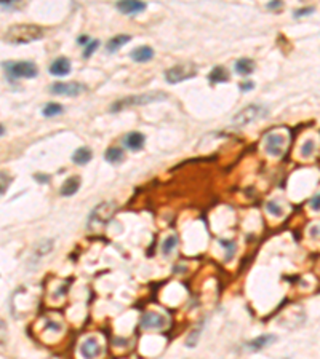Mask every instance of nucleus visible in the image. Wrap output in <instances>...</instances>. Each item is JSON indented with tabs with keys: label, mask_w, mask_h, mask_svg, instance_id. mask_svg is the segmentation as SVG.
<instances>
[{
	"label": "nucleus",
	"mask_w": 320,
	"mask_h": 359,
	"mask_svg": "<svg viewBox=\"0 0 320 359\" xmlns=\"http://www.w3.org/2000/svg\"><path fill=\"white\" fill-rule=\"evenodd\" d=\"M44 29L35 24H16L11 26L7 32L3 34V42L10 45H23L31 44V42L40 40L44 37Z\"/></svg>",
	"instance_id": "1"
},
{
	"label": "nucleus",
	"mask_w": 320,
	"mask_h": 359,
	"mask_svg": "<svg viewBox=\"0 0 320 359\" xmlns=\"http://www.w3.org/2000/svg\"><path fill=\"white\" fill-rule=\"evenodd\" d=\"M2 67L10 83H13L18 78H34L39 74L37 66L31 61H3Z\"/></svg>",
	"instance_id": "2"
},
{
	"label": "nucleus",
	"mask_w": 320,
	"mask_h": 359,
	"mask_svg": "<svg viewBox=\"0 0 320 359\" xmlns=\"http://www.w3.org/2000/svg\"><path fill=\"white\" fill-rule=\"evenodd\" d=\"M167 99V94L159 93V91H150V93H144V94H136V96H128L123 97V99L116 101L111 106V112H120L126 107H133V106H146L150 102L155 101H162Z\"/></svg>",
	"instance_id": "3"
},
{
	"label": "nucleus",
	"mask_w": 320,
	"mask_h": 359,
	"mask_svg": "<svg viewBox=\"0 0 320 359\" xmlns=\"http://www.w3.org/2000/svg\"><path fill=\"white\" fill-rule=\"evenodd\" d=\"M197 66L192 64V63H186V64H176L173 66V67L167 69L165 70V82L170 83V85H176V83H181L184 80H189V78H194L197 75Z\"/></svg>",
	"instance_id": "4"
},
{
	"label": "nucleus",
	"mask_w": 320,
	"mask_h": 359,
	"mask_svg": "<svg viewBox=\"0 0 320 359\" xmlns=\"http://www.w3.org/2000/svg\"><path fill=\"white\" fill-rule=\"evenodd\" d=\"M114 212H116V203L106 202V203L98 204L88 217V228L96 230V228L102 227V225H106L112 219Z\"/></svg>",
	"instance_id": "5"
},
{
	"label": "nucleus",
	"mask_w": 320,
	"mask_h": 359,
	"mask_svg": "<svg viewBox=\"0 0 320 359\" xmlns=\"http://www.w3.org/2000/svg\"><path fill=\"white\" fill-rule=\"evenodd\" d=\"M268 113H269L268 107H264L261 104H250L248 107H245L240 112L235 113V117L232 118V123L237 126H245L259 118H264Z\"/></svg>",
	"instance_id": "6"
},
{
	"label": "nucleus",
	"mask_w": 320,
	"mask_h": 359,
	"mask_svg": "<svg viewBox=\"0 0 320 359\" xmlns=\"http://www.w3.org/2000/svg\"><path fill=\"white\" fill-rule=\"evenodd\" d=\"M87 91V85L78 82H55L50 85V93L55 96L75 97Z\"/></svg>",
	"instance_id": "7"
},
{
	"label": "nucleus",
	"mask_w": 320,
	"mask_h": 359,
	"mask_svg": "<svg viewBox=\"0 0 320 359\" xmlns=\"http://www.w3.org/2000/svg\"><path fill=\"white\" fill-rule=\"evenodd\" d=\"M287 147V136L283 133H268L264 136V150L271 157H280Z\"/></svg>",
	"instance_id": "8"
},
{
	"label": "nucleus",
	"mask_w": 320,
	"mask_h": 359,
	"mask_svg": "<svg viewBox=\"0 0 320 359\" xmlns=\"http://www.w3.org/2000/svg\"><path fill=\"white\" fill-rule=\"evenodd\" d=\"M80 356L83 359H96L101 355V345L96 337H88L80 343Z\"/></svg>",
	"instance_id": "9"
},
{
	"label": "nucleus",
	"mask_w": 320,
	"mask_h": 359,
	"mask_svg": "<svg viewBox=\"0 0 320 359\" xmlns=\"http://www.w3.org/2000/svg\"><path fill=\"white\" fill-rule=\"evenodd\" d=\"M167 324V318L164 314L155 312H146L141 316V327L143 329H162Z\"/></svg>",
	"instance_id": "10"
},
{
	"label": "nucleus",
	"mask_w": 320,
	"mask_h": 359,
	"mask_svg": "<svg viewBox=\"0 0 320 359\" xmlns=\"http://www.w3.org/2000/svg\"><path fill=\"white\" fill-rule=\"evenodd\" d=\"M48 72L53 75V77H66L71 74V61L68 58H56L53 63L50 64V67H48Z\"/></svg>",
	"instance_id": "11"
},
{
	"label": "nucleus",
	"mask_w": 320,
	"mask_h": 359,
	"mask_svg": "<svg viewBox=\"0 0 320 359\" xmlns=\"http://www.w3.org/2000/svg\"><path fill=\"white\" fill-rule=\"evenodd\" d=\"M144 142H146V137H144V135L140 131H131L123 137V145L126 149H130L131 152L141 150L144 147Z\"/></svg>",
	"instance_id": "12"
},
{
	"label": "nucleus",
	"mask_w": 320,
	"mask_h": 359,
	"mask_svg": "<svg viewBox=\"0 0 320 359\" xmlns=\"http://www.w3.org/2000/svg\"><path fill=\"white\" fill-rule=\"evenodd\" d=\"M116 7L123 15H138L146 10L148 5L144 2H136V0H125V2H117Z\"/></svg>",
	"instance_id": "13"
},
{
	"label": "nucleus",
	"mask_w": 320,
	"mask_h": 359,
	"mask_svg": "<svg viewBox=\"0 0 320 359\" xmlns=\"http://www.w3.org/2000/svg\"><path fill=\"white\" fill-rule=\"evenodd\" d=\"M130 58L135 61V63H148V61L154 58V48L148 46V45L138 46L130 53Z\"/></svg>",
	"instance_id": "14"
},
{
	"label": "nucleus",
	"mask_w": 320,
	"mask_h": 359,
	"mask_svg": "<svg viewBox=\"0 0 320 359\" xmlns=\"http://www.w3.org/2000/svg\"><path fill=\"white\" fill-rule=\"evenodd\" d=\"M78 188H80V178L72 176V178L64 180V184L59 188V193H61V197H72L78 192Z\"/></svg>",
	"instance_id": "15"
},
{
	"label": "nucleus",
	"mask_w": 320,
	"mask_h": 359,
	"mask_svg": "<svg viewBox=\"0 0 320 359\" xmlns=\"http://www.w3.org/2000/svg\"><path fill=\"white\" fill-rule=\"evenodd\" d=\"M275 342V336H271V334H263V336H259L256 338H253L251 342L246 343V348H248L250 351H259L266 348L269 343Z\"/></svg>",
	"instance_id": "16"
},
{
	"label": "nucleus",
	"mask_w": 320,
	"mask_h": 359,
	"mask_svg": "<svg viewBox=\"0 0 320 359\" xmlns=\"http://www.w3.org/2000/svg\"><path fill=\"white\" fill-rule=\"evenodd\" d=\"M229 80V72L224 66H215L213 69L210 70L208 74V82L211 85H218V83H224Z\"/></svg>",
	"instance_id": "17"
},
{
	"label": "nucleus",
	"mask_w": 320,
	"mask_h": 359,
	"mask_svg": "<svg viewBox=\"0 0 320 359\" xmlns=\"http://www.w3.org/2000/svg\"><path fill=\"white\" fill-rule=\"evenodd\" d=\"M92 158H93V152L90 147H85V145H83V147H78L74 154H72V161L78 166L87 165V163L92 161Z\"/></svg>",
	"instance_id": "18"
},
{
	"label": "nucleus",
	"mask_w": 320,
	"mask_h": 359,
	"mask_svg": "<svg viewBox=\"0 0 320 359\" xmlns=\"http://www.w3.org/2000/svg\"><path fill=\"white\" fill-rule=\"evenodd\" d=\"M130 40H131V37H130V35H126V34L116 35V37H112V39L106 44V51H107V53H116V51L119 50V48H122L123 45H126Z\"/></svg>",
	"instance_id": "19"
},
{
	"label": "nucleus",
	"mask_w": 320,
	"mask_h": 359,
	"mask_svg": "<svg viewBox=\"0 0 320 359\" xmlns=\"http://www.w3.org/2000/svg\"><path fill=\"white\" fill-rule=\"evenodd\" d=\"M255 70V61L248 58H240L235 61V72L239 75H250Z\"/></svg>",
	"instance_id": "20"
},
{
	"label": "nucleus",
	"mask_w": 320,
	"mask_h": 359,
	"mask_svg": "<svg viewBox=\"0 0 320 359\" xmlns=\"http://www.w3.org/2000/svg\"><path fill=\"white\" fill-rule=\"evenodd\" d=\"M123 150L120 147H109L104 152V160L111 165H119L120 161H123Z\"/></svg>",
	"instance_id": "21"
},
{
	"label": "nucleus",
	"mask_w": 320,
	"mask_h": 359,
	"mask_svg": "<svg viewBox=\"0 0 320 359\" xmlns=\"http://www.w3.org/2000/svg\"><path fill=\"white\" fill-rule=\"evenodd\" d=\"M176 245H178V236L176 235H168L167 238L164 240V243H162L160 245V251H162V254L164 255H170L173 251H174V247H176Z\"/></svg>",
	"instance_id": "22"
},
{
	"label": "nucleus",
	"mask_w": 320,
	"mask_h": 359,
	"mask_svg": "<svg viewBox=\"0 0 320 359\" xmlns=\"http://www.w3.org/2000/svg\"><path fill=\"white\" fill-rule=\"evenodd\" d=\"M63 112H64L63 106L61 104H56V102H50V104H47L44 109H42V115H44V117H47V118L55 117V115H59V113H63Z\"/></svg>",
	"instance_id": "23"
},
{
	"label": "nucleus",
	"mask_w": 320,
	"mask_h": 359,
	"mask_svg": "<svg viewBox=\"0 0 320 359\" xmlns=\"http://www.w3.org/2000/svg\"><path fill=\"white\" fill-rule=\"evenodd\" d=\"M202 327H203V322H202L200 326H197L196 329H192V331H191V334L188 336V338H186V346H188V348H194V346L197 345L198 338H200Z\"/></svg>",
	"instance_id": "24"
},
{
	"label": "nucleus",
	"mask_w": 320,
	"mask_h": 359,
	"mask_svg": "<svg viewBox=\"0 0 320 359\" xmlns=\"http://www.w3.org/2000/svg\"><path fill=\"white\" fill-rule=\"evenodd\" d=\"M220 243H221V246L226 249V260L229 262V260L234 257L235 251H237V246H235V243L231 240H220Z\"/></svg>",
	"instance_id": "25"
},
{
	"label": "nucleus",
	"mask_w": 320,
	"mask_h": 359,
	"mask_svg": "<svg viewBox=\"0 0 320 359\" xmlns=\"http://www.w3.org/2000/svg\"><path fill=\"white\" fill-rule=\"evenodd\" d=\"M266 211H268L271 216H275V217H282L283 216L282 206L277 202H268V203H266Z\"/></svg>",
	"instance_id": "26"
},
{
	"label": "nucleus",
	"mask_w": 320,
	"mask_h": 359,
	"mask_svg": "<svg viewBox=\"0 0 320 359\" xmlns=\"http://www.w3.org/2000/svg\"><path fill=\"white\" fill-rule=\"evenodd\" d=\"M314 150H316V141H312V139H307V141L301 145V155L303 157H311L314 154Z\"/></svg>",
	"instance_id": "27"
},
{
	"label": "nucleus",
	"mask_w": 320,
	"mask_h": 359,
	"mask_svg": "<svg viewBox=\"0 0 320 359\" xmlns=\"http://www.w3.org/2000/svg\"><path fill=\"white\" fill-rule=\"evenodd\" d=\"M99 46V40H92L90 42V44L85 46V50H83V53H82V56L85 58V59H88L90 56H92V54L96 51V48Z\"/></svg>",
	"instance_id": "28"
},
{
	"label": "nucleus",
	"mask_w": 320,
	"mask_h": 359,
	"mask_svg": "<svg viewBox=\"0 0 320 359\" xmlns=\"http://www.w3.org/2000/svg\"><path fill=\"white\" fill-rule=\"evenodd\" d=\"M316 11V7H312V5H309V7H303V8H298L293 11V16L295 18H303V16H307Z\"/></svg>",
	"instance_id": "29"
},
{
	"label": "nucleus",
	"mask_w": 320,
	"mask_h": 359,
	"mask_svg": "<svg viewBox=\"0 0 320 359\" xmlns=\"http://www.w3.org/2000/svg\"><path fill=\"white\" fill-rule=\"evenodd\" d=\"M0 176H2V187H0V193H2V195H5V193H7V188H8V185H10V176L7 174V173H5V171H2V174H0Z\"/></svg>",
	"instance_id": "30"
},
{
	"label": "nucleus",
	"mask_w": 320,
	"mask_h": 359,
	"mask_svg": "<svg viewBox=\"0 0 320 359\" xmlns=\"http://www.w3.org/2000/svg\"><path fill=\"white\" fill-rule=\"evenodd\" d=\"M311 209H314V211H320V193H317V195H314V197L311 198Z\"/></svg>",
	"instance_id": "31"
},
{
	"label": "nucleus",
	"mask_w": 320,
	"mask_h": 359,
	"mask_svg": "<svg viewBox=\"0 0 320 359\" xmlns=\"http://www.w3.org/2000/svg\"><path fill=\"white\" fill-rule=\"evenodd\" d=\"M34 179L37 180L39 184H48V182H50V176H48V174L37 173V174H34Z\"/></svg>",
	"instance_id": "32"
},
{
	"label": "nucleus",
	"mask_w": 320,
	"mask_h": 359,
	"mask_svg": "<svg viewBox=\"0 0 320 359\" xmlns=\"http://www.w3.org/2000/svg\"><path fill=\"white\" fill-rule=\"evenodd\" d=\"M253 88H255V83L250 82V80H245V82L240 83V91H244V93H246V91H250Z\"/></svg>",
	"instance_id": "33"
},
{
	"label": "nucleus",
	"mask_w": 320,
	"mask_h": 359,
	"mask_svg": "<svg viewBox=\"0 0 320 359\" xmlns=\"http://www.w3.org/2000/svg\"><path fill=\"white\" fill-rule=\"evenodd\" d=\"M269 10H279L282 7V2H279V0H275V2H269L268 5H266Z\"/></svg>",
	"instance_id": "34"
},
{
	"label": "nucleus",
	"mask_w": 320,
	"mask_h": 359,
	"mask_svg": "<svg viewBox=\"0 0 320 359\" xmlns=\"http://www.w3.org/2000/svg\"><path fill=\"white\" fill-rule=\"evenodd\" d=\"M90 42H92V40H88V35H80V37L77 39V44L78 45H85L87 46Z\"/></svg>",
	"instance_id": "35"
}]
</instances>
